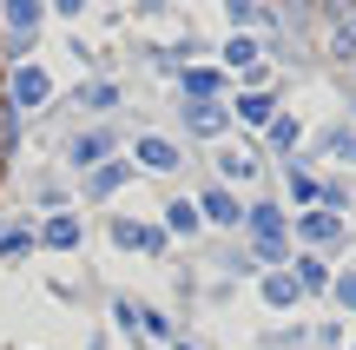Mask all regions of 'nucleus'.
Instances as JSON below:
<instances>
[{
  "instance_id": "obj_11",
  "label": "nucleus",
  "mask_w": 356,
  "mask_h": 350,
  "mask_svg": "<svg viewBox=\"0 0 356 350\" xmlns=\"http://www.w3.org/2000/svg\"><path fill=\"white\" fill-rule=\"evenodd\" d=\"M231 119H244V126H270V119H277V100H270V93H238Z\"/></svg>"
},
{
  "instance_id": "obj_15",
  "label": "nucleus",
  "mask_w": 356,
  "mask_h": 350,
  "mask_svg": "<svg viewBox=\"0 0 356 350\" xmlns=\"http://www.w3.org/2000/svg\"><path fill=\"white\" fill-rule=\"evenodd\" d=\"M79 106H86V113H113L119 86H113V79H86V86H79Z\"/></svg>"
},
{
  "instance_id": "obj_20",
  "label": "nucleus",
  "mask_w": 356,
  "mask_h": 350,
  "mask_svg": "<svg viewBox=\"0 0 356 350\" xmlns=\"http://www.w3.org/2000/svg\"><path fill=\"white\" fill-rule=\"evenodd\" d=\"M264 132H270V145H277V152H291V145H297V139H304V126H297V119H291V113H277V119H270V126H264Z\"/></svg>"
},
{
  "instance_id": "obj_19",
  "label": "nucleus",
  "mask_w": 356,
  "mask_h": 350,
  "mask_svg": "<svg viewBox=\"0 0 356 350\" xmlns=\"http://www.w3.org/2000/svg\"><path fill=\"white\" fill-rule=\"evenodd\" d=\"M126 179H132V166H99V172L86 179V192H92V198H106V192H119Z\"/></svg>"
},
{
  "instance_id": "obj_23",
  "label": "nucleus",
  "mask_w": 356,
  "mask_h": 350,
  "mask_svg": "<svg viewBox=\"0 0 356 350\" xmlns=\"http://www.w3.org/2000/svg\"><path fill=\"white\" fill-rule=\"evenodd\" d=\"M291 198H297V205H317V179H310V172H304V166H297V172H291Z\"/></svg>"
},
{
  "instance_id": "obj_4",
  "label": "nucleus",
  "mask_w": 356,
  "mask_h": 350,
  "mask_svg": "<svg viewBox=\"0 0 356 350\" xmlns=\"http://www.w3.org/2000/svg\"><path fill=\"white\" fill-rule=\"evenodd\" d=\"M330 60L337 66H356V0H330Z\"/></svg>"
},
{
  "instance_id": "obj_9",
  "label": "nucleus",
  "mask_w": 356,
  "mask_h": 350,
  "mask_svg": "<svg viewBox=\"0 0 356 350\" xmlns=\"http://www.w3.org/2000/svg\"><path fill=\"white\" fill-rule=\"evenodd\" d=\"M132 159H139L145 172H178V166H185V159H178V145H172V139H159V132H145V139L132 145Z\"/></svg>"
},
{
  "instance_id": "obj_22",
  "label": "nucleus",
  "mask_w": 356,
  "mask_h": 350,
  "mask_svg": "<svg viewBox=\"0 0 356 350\" xmlns=\"http://www.w3.org/2000/svg\"><path fill=\"white\" fill-rule=\"evenodd\" d=\"M40 238L66 251V245H79V225H73V218H53V225H47V232H40Z\"/></svg>"
},
{
  "instance_id": "obj_13",
  "label": "nucleus",
  "mask_w": 356,
  "mask_h": 350,
  "mask_svg": "<svg viewBox=\"0 0 356 350\" xmlns=\"http://www.w3.org/2000/svg\"><path fill=\"white\" fill-rule=\"evenodd\" d=\"M113 238H119V245H132V251H165V232H152V225H132V218H119Z\"/></svg>"
},
{
  "instance_id": "obj_6",
  "label": "nucleus",
  "mask_w": 356,
  "mask_h": 350,
  "mask_svg": "<svg viewBox=\"0 0 356 350\" xmlns=\"http://www.w3.org/2000/svg\"><path fill=\"white\" fill-rule=\"evenodd\" d=\"M66 159H73L79 172H99V159H113V126H86L73 145H66Z\"/></svg>"
},
{
  "instance_id": "obj_27",
  "label": "nucleus",
  "mask_w": 356,
  "mask_h": 350,
  "mask_svg": "<svg viewBox=\"0 0 356 350\" xmlns=\"http://www.w3.org/2000/svg\"><path fill=\"white\" fill-rule=\"evenodd\" d=\"M53 13H60V20H79V13H86V0H53Z\"/></svg>"
},
{
  "instance_id": "obj_10",
  "label": "nucleus",
  "mask_w": 356,
  "mask_h": 350,
  "mask_svg": "<svg viewBox=\"0 0 356 350\" xmlns=\"http://www.w3.org/2000/svg\"><path fill=\"white\" fill-rule=\"evenodd\" d=\"M178 86H185V100H218V93H225V73H218V66H185Z\"/></svg>"
},
{
  "instance_id": "obj_21",
  "label": "nucleus",
  "mask_w": 356,
  "mask_h": 350,
  "mask_svg": "<svg viewBox=\"0 0 356 350\" xmlns=\"http://www.w3.org/2000/svg\"><path fill=\"white\" fill-rule=\"evenodd\" d=\"M165 225H172L178 238H191V232H198V205H185V198H178V205H165Z\"/></svg>"
},
{
  "instance_id": "obj_28",
  "label": "nucleus",
  "mask_w": 356,
  "mask_h": 350,
  "mask_svg": "<svg viewBox=\"0 0 356 350\" xmlns=\"http://www.w3.org/2000/svg\"><path fill=\"white\" fill-rule=\"evenodd\" d=\"M178 350H191V344H178Z\"/></svg>"
},
{
  "instance_id": "obj_18",
  "label": "nucleus",
  "mask_w": 356,
  "mask_h": 350,
  "mask_svg": "<svg viewBox=\"0 0 356 350\" xmlns=\"http://www.w3.org/2000/svg\"><path fill=\"white\" fill-rule=\"evenodd\" d=\"M218 166H225V179H257V159L244 152V145H225V152H218Z\"/></svg>"
},
{
  "instance_id": "obj_1",
  "label": "nucleus",
  "mask_w": 356,
  "mask_h": 350,
  "mask_svg": "<svg viewBox=\"0 0 356 350\" xmlns=\"http://www.w3.org/2000/svg\"><path fill=\"white\" fill-rule=\"evenodd\" d=\"M244 225H251L257 258H264V264H284V245H291V225H284V212H277V205H251V212H244Z\"/></svg>"
},
{
  "instance_id": "obj_24",
  "label": "nucleus",
  "mask_w": 356,
  "mask_h": 350,
  "mask_svg": "<svg viewBox=\"0 0 356 350\" xmlns=\"http://www.w3.org/2000/svg\"><path fill=\"white\" fill-rule=\"evenodd\" d=\"M330 291H337V304H343V311H356V271H337Z\"/></svg>"
},
{
  "instance_id": "obj_2",
  "label": "nucleus",
  "mask_w": 356,
  "mask_h": 350,
  "mask_svg": "<svg viewBox=\"0 0 356 350\" xmlns=\"http://www.w3.org/2000/svg\"><path fill=\"white\" fill-rule=\"evenodd\" d=\"M40 20H47V0H0V26L13 33V40H7L13 60L33 47V26H40Z\"/></svg>"
},
{
  "instance_id": "obj_7",
  "label": "nucleus",
  "mask_w": 356,
  "mask_h": 350,
  "mask_svg": "<svg viewBox=\"0 0 356 350\" xmlns=\"http://www.w3.org/2000/svg\"><path fill=\"white\" fill-rule=\"evenodd\" d=\"M185 126L198 132V139H225V132H231V113L218 100H185Z\"/></svg>"
},
{
  "instance_id": "obj_25",
  "label": "nucleus",
  "mask_w": 356,
  "mask_h": 350,
  "mask_svg": "<svg viewBox=\"0 0 356 350\" xmlns=\"http://www.w3.org/2000/svg\"><path fill=\"white\" fill-rule=\"evenodd\" d=\"M26 245H33V238H26V232H0V258H20Z\"/></svg>"
},
{
  "instance_id": "obj_3",
  "label": "nucleus",
  "mask_w": 356,
  "mask_h": 350,
  "mask_svg": "<svg viewBox=\"0 0 356 350\" xmlns=\"http://www.w3.org/2000/svg\"><path fill=\"white\" fill-rule=\"evenodd\" d=\"M47 100H53V73L33 66V60H20L13 79H7V106H47Z\"/></svg>"
},
{
  "instance_id": "obj_14",
  "label": "nucleus",
  "mask_w": 356,
  "mask_h": 350,
  "mask_svg": "<svg viewBox=\"0 0 356 350\" xmlns=\"http://www.w3.org/2000/svg\"><path fill=\"white\" fill-rule=\"evenodd\" d=\"M291 264H297V271H291L297 291H330V264H323L317 251H304V258H291Z\"/></svg>"
},
{
  "instance_id": "obj_26",
  "label": "nucleus",
  "mask_w": 356,
  "mask_h": 350,
  "mask_svg": "<svg viewBox=\"0 0 356 350\" xmlns=\"http://www.w3.org/2000/svg\"><path fill=\"white\" fill-rule=\"evenodd\" d=\"M225 13H231L238 26H251V20H257V0H225Z\"/></svg>"
},
{
  "instance_id": "obj_8",
  "label": "nucleus",
  "mask_w": 356,
  "mask_h": 350,
  "mask_svg": "<svg viewBox=\"0 0 356 350\" xmlns=\"http://www.w3.org/2000/svg\"><path fill=\"white\" fill-rule=\"evenodd\" d=\"M198 218H211V225H244V205L231 198V185H204V198H198Z\"/></svg>"
},
{
  "instance_id": "obj_5",
  "label": "nucleus",
  "mask_w": 356,
  "mask_h": 350,
  "mask_svg": "<svg viewBox=\"0 0 356 350\" xmlns=\"http://www.w3.org/2000/svg\"><path fill=\"white\" fill-rule=\"evenodd\" d=\"M297 238H304L310 251H337L350 238V225L337 218V212H304V218H297Z\"/></svg>"
},
{
  "instance_id": "obj_16",
  "label": "nucleus",
  "mask_w": 356,
  "mask_h": 350,
  "mask_svg": "<svg viewBox=\"0 0 356 350\" xmlns=\"http://www.w3.org/2000/svg\"><path fill=\"white\" fill-rule=\"evenodd\" d=\"M264 298L277 304V311H291V304L304 298V291H297V278H291V271H264Z\"/></svg>"
},
{
  "instance_id": "obj_17",
  "label": "nucleus",
  "mask_w": 356,
  "mask_h": 350,
  "mask_svg": "<svg viewBox=\"0 0 356 350\" xmlns=\"http://www.w3.org/2000/svg\"><path fill=\"white\" fill-rule=\"evenodd\" d=\"M225 66L251 73V66H257V40H251V33H231V40H225Z\"/></svg>"
},
{
  "instance_id": "obj_12",
  "label": "nucleus",
  "mask_w": 356,
  "mask_h": 350,
  "mask_svg": "<svg viewBox=\"0 0 356 350\" xmlns=\"http://www.w3.org/2000/svg\"><path fill=\"white\" fill-rule=\"evenodd\" d=\"M317 152H330L337 166H356V126H330V132H317Z\"/></svg>"
}]
</instances>
